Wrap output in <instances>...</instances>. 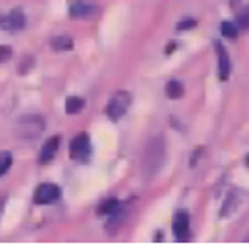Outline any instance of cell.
Listing matches in <instances>:
<instances>
[{"label":"cell","mask_w":249,"mask_h":247,"mask_svg":"<svg viewBox=\"0 0 249 247\" xmlns=\"http://www.w3.org/2000/svg\"><path fill=\"white\" fill-rule=\"evenodd\" d=\"M235 202H237V194H231L229 202H227V204H225V209L221 211V214H223V217H225V214H229V212L235 209Z\"/></svg>","instance_id":"obj_18"},{"label":"cell","mask_w":249,"mask_h":247,"mask_svg":"<svg viewBox=\"0 0 249 247\" xmlns=\"http://www.w3.org/2000/svg\"><path fill=\"white\" fill-rule=\"evenodd\" d=\"M174 237L178 241H188L190 237V217L186 211L176 212L174 217Z\"/></svg>","instance_id":"obj_6"},{"label":"cell","mask_w":249,"mask_h":247,"mask_svg":"<svg viewBox=\"0 0 249 247\" xmlns=\"http://www.w3.org/2000/svg\"><path fill=\"white\" fill-rule=\"evenodd\" d=\"M51 47H53L55 51H66V49L74 47V41H71L70 37H55V39H51Z\"/></svg>","instance_id":"obj_13"},{"label":"cell","mask_w":249,"mask_h":247,"mask_svg":"<svg viewBox=\"0 0 249 247\" xmlns=\"http://www.w3.org/2000/svg\"><path fill=\"white\" fill-rule=\"evenodd\" d=\"M10 166H13V156L8 151H2L0 153V176H4Z\"/></svg>","instance_id":"obj_14"},{"label":"cell","mask_w":249,"mask_h":247,"mask_svg":"<svg viewBox=\"0 0 249 247\" xmlns=\"http://www.w3.org/2000/svg\"><path fill=\"white\" fill-rule=\"evenodd\" d=\"M194 25H196V20H182V23L178 25V29L180 31H186V29H192Z\"/></svg>","instance_id":"obj_20"},{"label":"cell","mask_w":249,"mask_h":247,"mask_svg":"<svg viewBox=\"0 0 249 247\" xmlns=\"http://www.w3.org/2000/svg\"><path fill=\"white\" fill-rule=\"evenodd\" d=\"M59 186H55V184H41V186L35 190V204H51V202H55L59 198Z\"/></svg>","instance_id":"obj_5"},{"label":"cell","mask_w":249,"mask_h":247,"mask_svg":"<svg viewBox=\"0 0 249 247\" xmlns=\"http://www.w3.org/2000/svg\"><path fill=\"white\" fill-rule=\"evenodd\" d=\"M0 27L4 31H20L25 27V15L20 8L10 10L6 17H0Z\"/></svg>","instance_id":"obj_7"},{"label":"cell","mask_w":249,"mask_h":247,"mask_svg":"<svg viewBox=\"0 0 249 247\" xmlns=\"http://www.w3.org/2000/svg\"><path fill=\"white\" fill-rule=\"evenodd\" d=\"M84 98H80V96H70L68 100H66V112L68 115H78V112L84 108Z\"/></svg>","instance_id":"obj_11"},{"label":"cell","mask_w":249,"mask_h":247,"mask_svg":"<svg viewBox=\"0 0 249 247\" xmlns=\"http://www.w3.org/2000/svg\"><path fill=\"white\" fill-rule=\"evenodd\" d=\"M247 241H249V235H247Z\"/></svg>","instance_id":"obj_24"},{"label":"cell","mask_w":249,"mask_h":247,"mask_svg":"<svg viewBox=\"0 0 249 247\" xmlns=\"http://www.w3.org/2000/svg\"><path fill=\"white\" fill-rule=\"evenodd\" d=\"M90 137L86 135V133H80V135H76L74 139H71L70 143V156L71 159H80V161H84L88 159L90 156Z\"/></svg>","instance_id":"obj_4"},{"label":"cell","mask_w":249,"mask_h":247,"mask_svg":"<svg viewBox=\"0 0 249 247\" xmlns=\"http://www.w3.org/2000/svg\"><path fill=\"white\" fill-rule=\"evenodd\" d=\"M10 57H13V49L6 47V45H0V64L6 61V59H10Z\"/></svg>","instance_id":"obj_19"},{"label":"cell","mask_w":249,"mask_h":247,"mask_svg":"<svg viewBox=\"0 0 249 247\" xmlns=\"http://www.w3.org/2000/svg\"><path fill=\"white\" fill-rule=\"evenodd\" d=\"M163 161H165V141L163 137H153L143 151V161H141L143 178L151 180L163 168Z\"/></svg>","instance_id":"obj_1"},{"label":"cell","mask_w":249,"mask_h":247,"mask_svg":"<svg viewBox=\"0 0 249 247\" xmlns=\"http://www.w3.org/2000/svg\"><path fill=\"white\" fill-rule=\"evenodd\" d=\"M237 25H239L241 29H249V6L243 8L239 15H237Z\"/></svg>","instance_id":"obj_16"},{"label":"cell","mask_w":249,"mask_h":247,"mask_svg":"<svg viewBox=\"0 0 249 247\" xmlns=\"http://www.w3.org/2000/svg\"><path fill=\"white\" fill-rule=\"evenodd\" d=\"M165 94H168V98H180L184 94V86L182 82L178 80H170L168 86H165Z\"/></svg>","instance_id":"obj_12"},{"label":"cell","mask_w":249,"mask_h":247,"mask_svg":"<svg viewBox=\"0 0 249 247\" xmlns=\"http://www.w3.org/2000/svg\"><path fill=\"white\" fill-rule=\"evenodd\" d=\"M214 49H216V55H219V78L225 82L231 74V59L221 41H214Z\"/></svg>","instance_id":"obj_8"},{"label":"cell","mask_w":249,"mask_h":247,"mask_svg":"<svg viewBox=\"0 0 249 247\" xmlns=\"http://www.w3.org/2000/svg\"><path fill=\"white\" fill-rule=\"evenodd\" d=\"M245 166H247V168H249V156H247V158H245Z\"/></svg>","instance_id":"obj_23"},{"label":"cell","mask_w":249,"mask_h":247,"mask_svg":"<svg viewBox=\"0 0 249 247\" xmlns=\"http://www.w3.org/2000/svg\"><path fill=\"white\" fill-rule=\"evenodd\" d=\"M221 33H223L225 37H229V39H235L237 33H239V27H237L235 23H223V25H221Z\"/></svg>","instance_id":"obj_15"},{"label":"cell","mask_w":249,"mask_h":247,"mask_svg":"<svg viewBox=\"0 0 249 247\" xmlns=\"http://www.w3.org/2000/svg\"><path fill=\"white\" fill-rule=\"evenodd\" d=\"M231 6L235 8V6H239V0H231Z\"/></svg>","instance_id":"obj_22"},{"label":"cell","mask_w":249,"mask_h":247,"mask_svg":"<svg viewBox=\"0 0 249 247\" xmlns=\"http://www.w3.org/2000/svg\"><path fill=\"white\" fill-rule=\"evenodd\" d=\"M57 147H59V137H51L49 141H45L43 149H41L39 161H41V163H49L51 159L55 158V153H57Z\"/></svg>","instance_id":"obj_9"},{"label":"cell","mask_w":249,"mask_h":247,"mask_svg":"<svg viewBox=\"0 0 249 247\" xmlns=\"http://www.w3.org/2000/svg\"><path fill=\"white\" fill-rule=\"evenodd\" d=\"M45 131V119L41 115H27L23 119H18L17 127H15V135L18 139H25V141H31V139H37L43 135Z\"/></svg>","instance_id":"obj_2"},{"label":"cell","mask_w":249,"mask_h":247,"mask_svg":"<svg viewBox=\"0 0 249 247\" xmlns=\"http://www.w3.org/2000/svg\"><path fill=\"white\" fill-rule=\"evenodd\" d=\"M94 13H96V8H94V6L78 2V4L71 6V10H70V17H71V18H86V17H92Z\"/></svg>","instance_id":"obj_10"},{"label":"cell","mask_w":249,"mask_h":247,"mask_svg":"<svg viewBox=\"0 0 249 247\" xmlns=\"http://www.w3.org/2000/svg\"><path fill=\"white\" fill-rule=\"evenodd\" d=\"M117 204H119V202H117L115 198H112V200H107V202H105V204H102V207L98 209V212H100V214H110L112 211H115Z\"/></svg>","instance_id":"obj_17"},{"label":"cell","mask_w":249,"mask_h":247,"mask_svg":"<svg viewBox=\"0 0 249 247\" xmlns=\"http://www.w3.org/2000/svg\"><path fill=\"white\" fill-rule=\"evenodd\" d=\"M131 106V94L129 92H124V90H119L115 96H112L108 100V105H107V115L112 119V121H119L124 112L129 110Z\"/></svg>","instance_id":"obj_3"},{"label":"cell","mask_w":249,"mask_h":247,"mask_svg":"<svg viewBox=\"0 0 249 247\" xmlns=\"http://www.w3.org/2000/svg\"><path fill=\"white\" fill-rule=\"evenodd\" d=\"M4 202H6L4 198H2V200H0V217H2V211H4Z\"/></svg>","instance_id":"obj_21"}]
</instances>
